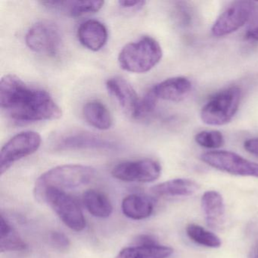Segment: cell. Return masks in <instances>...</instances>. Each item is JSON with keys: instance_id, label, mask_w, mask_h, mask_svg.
<instances>
[{"instance_id": "1", "label": "cell", "mask_w": 258, "mask_h": 258, "mask_svg": "<svg viewBox=\"0 0 258 258\" xmlns=\"http://www.w3.org/2000/svg\"><path fill=\"white\" fill-rule=\"evenodd\" d=\"M0 105L17 123L58 120L62 116L49 93L28 85L15 75H6L0 81Z\"/></svg>"}, {"instance_id": "2", "label": "cell", "mask_w": 258, "mask_h": 258, "mask_svg": "<svg viewBox=\"0 0 258 258\" xmlns=\"http://www.w3.org/2000/svg\"><path fill=\"white\" fill-rule=\"evenodd\" d=\"M94 169L81 164H64L47 170L36 181L34 197L43 203L45 193L49 189H66L78 188L87 185L95 176Z\"/></svg>"}, {"instance_id": "3", "label": "cell", "mask_w": 258, "mask_h": 258, "mask_svg": "<svg viewBox=\"0 0 258 258\" xmlns=\"http://www.w3.org/2000/svg\"><path fill=\"white\" fill-rule=\"evenodd\" d=\"M162 55V49L158 42L145 36L123 46L119 53L118 62L126 72L146 73L160 62Z\"/></svg>"}, {"instance_id": "4", "label": "cell", "mask_w": 258, "mask_h": 258, "mask_svg": "<svg viewBox=\"0 0 258 258\" xmlns=\"http://www.w3.org/2000/svg\"><path fill=\"white\" fill-rule=\"evenodd\" d=\"M241 97V89L237 86L219 92L202 107V121L211 126H222L229 123L238 111Z\"/></svg>"}, {"instance_id": "5", "label": "cell", "mask_w": 258, "mask_h": 258, "mask_svg": "<svg viewBox=\"0 0 258 258\" xmlns=\"http://www.w3.org/2000/svg\"><path fill=\"white\" fill-rule=\"evenodd\" d=\"M41 143L40 134L34 131H25L10 139L0 152V175H4L16 161L35 153Z\"/></svg>"}, {"instance_id": "6", "label": "cell", "mask_w": 258, "mask_h": 258, "mask_svg": "<svg viewBox=\"0 0 258 258\" xmlns=\"http://www.w3.org/2000/svg\"><path fill=\"white\" fill-rule=\"evenodd\" d=\"M25 42L33 52L48 56H55L62 43L59 28L53 22L42 21L34 24L26 34Z\"/></svg>"}, {"instance_id": "7", "label": "cell", "mask_w": 258, "mask_h": 258, "mask_svg": "<svg viewBox=\"0 0 258 258\" xmlns=\"http://www.w3.org/2000/svg\"><path fill=\"white\" fill-rule=\"evenodd\" d=\"M43 203H47L61 221L72 230L81 232L86 227V220L81 208L64 191L49 189L45 193Z\"/></svg>"}, {"instance_id": "8", "label": "cell", "mask_w": 258, "mask_h": 258, "mask_svg": "<svg viewBox=\"0 0 258 258\" xmlns=\"http://www.w3.org/2000/svg\"><path fill=\"white\" fill-rule=\"evenodd\" d=\"M201 159L217 170L237 176L258 178V164L228 151H212L202 154Z\"/></svg>"}, {"instance_id": "9", "label": "cell", "mask_w": 258, "mask_h": 258, "mask_svg": "<svg viewBox=\"0 0 258 258\" xmlns=\"http://www.w3.org/2000/svg\"><path fill=\"white\" fill-rule=\"evenodd\" d=\"M254 10V3L250 1L232 3L214 22L211 28L213 35L224 37L238 31L250 20Z\"/></svg>"}, {"instance_id": "10", "label": "cell", "mask_w": 258, "mask_h": 258, "mask_svg": "<svg viewBox=\"0 0 258 258\" xmlns=\"http://www.w3.org/2000/svg\"><path fill=\"white\" fill-rule=\"evenodd\" d=\"M161 173L159 163L150 158L124 161L111 170L113 177L124 182H152L158 179Z\"/></svg>"}, {"instance_id": "11", "label": "cell", "mask_w": 258, "mask_h": 258, "mask_svg": "<svg viewBox=\"0 0 258 258\" xmlns=\"http://www.w3.org/2000/svg\"><path fill=\"white\" fill-rule=\"evenodd\" d=\"M55 150L69 151L81 149L114 150L117 143L100 136L85 131H73L63 134L56 139L54 144Z\"/></svg>"}, {"instance_id": "12", "label": "cell", "mask_w": 258, "mask_h": 258, "mask_svg": "<svg viewBox=\"0 0 258 258\" xmlns=\"http://www.w3.org/2000/svg\"><path fill=\"white\" fill-rule=\"evenodd\" d=\"M106 88L126 114L136 118L141 99L132 85L123 78H112L107 81Z\"/></svg>"}, {"instance_id": "13", "label": "cell", "mask_w": 258, "mask_h": 258, "mask_svg": "<svg viewBox=\"0 0 258 258\" xmlns=\"http://www.w3.org/2000/svg\"><path fill=\"white\" fill-rule=\"evenodd\" d=\"M78 37L84 47L93 52H97L102 49L108 41V29L99 21L90 19L80 25Z\"/></svg>"}, {"instance_id": "14", "label": "cell", "mask_w": 258, "mask_h": 258, "mask_svg": "<svg viewBox=\"0 0 258 258\" xmlns=\"http://www.w3.org/2000/svg\"><path fill=\"white\" fill-rule=\"evenodd\" d=\"M40 4L53 11L73 18L82 17L97 13L104 7V1H44Z\"/></svg>"}, {"instance_id": "15", "label": "cell", "mask_w": 258, "mask_h": 258, "mask_svg": "<svg viewBox=\"0 0 258 258\" xmlns=\"http://www.w3.org/2000/svg\"><path fill=\"white\" fill-rule=\"evenodd\" d=\"M202 208L208 226L216 230L221 229L226 217L224 201L221 195L214 190L205 191L202 197Z\"/></svg>"}, {"instance_id": "16", "label": "cell", "mask_w": 258, "mask_h": 258, "mask_svg": "<svg viewBox=\"0 0 258 258\" xmlns=\"http://www.w3.org/2000/svg\"><path fill=\"white\" fill-rule=\"evenodd\" d=\"M151 90L158 99L180 102L191 91V83L184 77H176L156 84Z\"/></svg>"}, {"instance_id": "17", "label": "cell", "mask_w": 258, "mask_h": 258, "mask_svg": "<svg viewBox=\"0 0 258 258\" xmlns=\"http://www.w3.org/2000/svg\"><path fill=\"white\" fill-rule=\"evenodd\" d=\"M199 185L188 179H173L158 184L151 188V192L158 197H186L199 190Z\"/></svg>"}, {"instance_id": "18", "label": "cell", "mask_w": 258, "mask_h": 258, "mask_svg": "<svg viewBox=\"0 0 258 258\" xmlns=\"http://www.w3.org/2000/svg\"><path fill=\"white\" fill-rule=\"evenodd\" d=\"M84 118L89 124L100 131H106L112 126V116L105 104L97 100L90 101L83 108Z\"/></svg>"}, {"instance_id": "19", "label": "cell", "mask_w": 258, "mask_h": 258, "mask_svg": "<svg viewBox=\"0 0 258 258\" xmlns=\"http://www.w3.org/2000/svg\"><path fill=\"white\" fill-rule=\"evenodd\" d=\"M122 211L128 218L135 220H144L152 215L154 205L152 201L139 195H130L123 199Z\"/></svg>"}, {"instance_id": "20", "label": "cell", "mask_w": 258, "mask_h": 258, "mask_svg": "<svg viewBox=\"0 0 258 258\" xmlns=\"http://www.w3.org/2000/svg\"><path fill=\"white\" fill-rule=\"evenodd\" d=\"M83 202L87 211L99 218H107L113 212V207L109 199L100 191L87 190L83 195Z\"/></svg>"}, {"instance_id": "21", "label": "cell", "mask_w": 258, "mask_h": 258, "mask_svg": "<svg viewBox=\"0 0 258 258\" xmlns=\"http://www.w3.org/2000/svg\"><path fill=\"white\" fill-rule=\"evenodd\" d=\"M28 248V244L18 235L12 225L1 215L0 221V250L1 252L21 251Z\"/></svg>"}, {"instance_id": "22", "label": "cell", "mask_w": 258, "mask_h": 258, "mask_svg": "<svg viewBox=\"0 0 258 258\" xmlns=\"http://www.w3.org/2000/svg\"><path fill=\"white\" fill-rule=\"evenodd\" d=\"M186 233L193 241L201 245L213 248L221 246V240L217 235L206 230L199 225L194 223L188 224L186 227Z\"/></svg>"}, {"instance_id": "23", "label": "cell", "mask_w": 258, "mask_h": 258, "mask_svg": "<svg viewBox=\"0 0 258 258\" xmlns=\"http://www.w3.org/2000/svg\"><path fill=\"white\" fill-rule=\"evenodd\" d=\"M138 258H167L173 253V249L159 243L135 246Z\"/></svg>"}, {"instance_id": "24", "label": "cell", "mask_w": 258, "mask_h": 258, "mask_svg": "<svg viewBox=\"0 0 258 258\" xmlns=\"http://www.w3.org/2000/svg\"><path fill=\"white\" fill-rule=\"evenodd\" d=\"M196 143L206 149H218L224 145L223 134L217 131H202L195 137Z\"/></svg>"}, {"instance_id": "25", "label": "cell", "mask_w": 258, "mask_h": 258, "mask_svg": "<svg viewBox=\"0 0 258 258\" xmlns=\"http://www.w3.org/2000/svg\"><path fill=\"white\" fill-rule=\"evenodd\" d=\"M49 241L51 244L57 250H67L71 245L70 240L63 232L53 231L49 234Z\"/></svg>"}, {"instance_id": "26", "label": "cell", "mask_w": 258, "mask_h": 258, "mask_svg": "<svg viewBox=\"0 0 258 258\" xmlns=\"http://www.w3.org/2000/svg\"><path fill=\"white\" fill-rule=\"evenodd\" d=\"M119 6L125 10H140L146 4L145 1H134V0H123L119 1Z\"/></svg>"}, {"instance_id": "27", "label": "cell", "mask_w": 258, "mask_h": 258, "mask_svg": "<svg viewBox=\"0 0 258 258\" xmlns=\"http://www.w3.org/2000/svg\"><path fill=\"white\" fill-rule=\"evenodd\" d=\"M245 38L252 41L258 42V19L249 25L245 33Z\"/></svg>"}, {"instance_id": "28", "label": "cell", "mask_w": 258, "mask_h": 258, "mask_svg": "<svg viewBox=\"0 0 258 258\" xmlns=\"http://www.w3.org/2000/svg\"><path fill=\"white\" fill-rule=\"evenodd\" d=\"M244 148L249 153L258 157V137L246 140Z\"/></svg>"}, {"instance_id": "29", "label": "cell", "mask_w": 258, "mask_h": 258, "mask_svg": "<svg viewBox=\"0 0 258 258\" xmlns=\"http://www.w3.org/2000/svg\"><path fill=\"white\" fill-rule=\"evenodd\" d=\"M115 258H138L137 249L135 247H128L122 249Z\"/></svg>"}, {"instance_id": "30", "label": "cell", "mask_w": 258, "mask_h": 258, "mask_svg": "<svg viewBox=\"0 0 258 258\" xmlns=\"http://www.w3.org/2000/svg\"><path fill=\"white\" fill-rule=\"evenodd\" d=\"M156 238H154L152 235H139L138 238L136 240V246L146 245V244H154L158 243Z\"/></svg>"}, {"instance_id": "31", "label": "cell", "mask_w": 258, "mask_h": 258, "mask_svg": "<svg viewBox=\"0 0 258 258\" xmlns=\"http://www.w3.org/2000/svg\"><path fill=\"white\" fill-rule=\"evenodd\" d=\"M252 258H258V244L256 246V248H255L254 252H253V256Z\"/></svg>"}]
</instances>
